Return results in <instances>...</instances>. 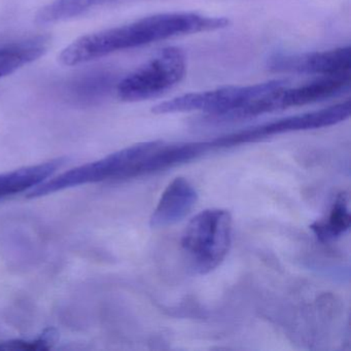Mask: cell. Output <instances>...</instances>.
Here are the masks:
<instances>
[{
	"mask_svg": "<svg viewBox=\"0 0 351 351\" xmlns=\"http://www.w3.org/2000/svg\"><path fill=\"white\" fill-rule=\"evenodd\" d=\"M227 18L176 12L157 14L119 27L82 36L61 53L64 66H77L114 53L147 46L176 36L215 32L229 26Z\"/></svg>",
	"mask_w": 351,
	"mask_h": 351,
	"instance_id": "obj_1",
	"label": "cell"
},
{
	"mask_svg": "<svg viewBox=\"0 0 351 351\" xmlns=\"http://www.w3.org/2000/svg\"><path fill=\"white\" fill-rule=\"evenodd\" d=\"M159 141L137 143L104 159L73 168L38 184L28 193V198H38L59 191L106 180H129L145 176V163Z\"/></svg>",
	"mask_w": 351,
	"mask_h": 351,
	"instance_id": "obj_2",
	"label": "cell"
},
{
	"mask_svg": "<svg viewBox=\"0 0 351 351\" xmlns=\"http://www.w3.org/2000/svg\"><path fill=\"white\" fill-rule=\"evenodd\" d=\"M232 231L233 221L228 210L206 209L193 217L180 240L191 268L204 275L219 266L231 247Z\"/></svg>",
	"mask_w": 351,
	"mask_h": 351,
	"instance_id": "obj_3",
	"label": "cell"
},
{
	"mask_svg": "<svg viewBox=\"0 0 351 351\" xmlns=\"http://www.w3.org/2000/svg\"><path fill=\"white\" fill-rule=\"evenodd\" d=\"M186 69V55L182 49H162L153 58L121 80L117 85V94L126 102L159 97L182 81Z\"/></svg>",
	"mask_w": 351,
	"mask_h": 351,
	"instance_id": "obj_4",
	"label": "cell"
},
{
	"mask_svg": "<svg viewBox=\"0 0 351 351\" xmlns=\"http://www.w3.org/2000/svg\"><path fill=\"white\" fill-rule=\"evenodd\" d=\"M350 116V101L341 102L330 108L297 116L287 117L266 124L243 129L209 141L211 149H228L246 143H256L274 135L295 131L314 130L334 126Z\"/></svg>",
	"mask_w": 351,
	"mask_h": 351,
	"instance_id": "obj_5",
	"label": "cell"
},
{
	"mask_svg": "<svg viewBox=\"0 0 351 351\" xmlns=\"http://www.w3.org/2000/svg\"><path fill=\"white\" fill-rule=\"evenodd\" d=\"M285 81L274 80L267 83L245 87L231 86L210 91L189 93L158 104L153 108V112L157 114H166L202 112L210 116L223 114L244 106L254 98L285 87Z\"/></svg>",
	"mask_w": 351,
	"mask_h": 351,
	"instance_id": "obj_6",
	"label": "cell"
},
{
	"mask_svg": "<svg viewBox=\"0 0 351 351\" xmlns=\"http://www.w3.org/2000/svg\"><path fill=\"white\" fill-rule=\"evenodd\" d=\"M351 75H326L298 87L287 86L266 94L258 100L262 114L307 106L342 95L350 89Z\"/></svg>",
	"mask_w": 351,
	"mask_h": 351,
	"instance_id": "obj_7",
	"label": "cell"
},
{
	"mask_svg": "<svg viewBox=\"0 0 351 351\" xmlns=\"http://www.w3.org/2000/svg\"><path fill=\"white\" fill-rule=\"evenodd\" d=\"M269 71L278 73L326 75H347L351 69L350 47L320 52L289 54L276 53L268 59Z\"/></svg>",
	"mask_w": 351,
	"mask_h": 351,
	"instance_id": "obj_8",
	"label": "cell"
},
{
	"mask_svg": "<svg viewBox=\"0 0 351 351\" xmlns=\"http://www.w3.org/2000/svg\"><path fill=\"white\" fill-rule=\"evenodd\" d=\"M197 200L198 193L194 186L186 178H176L164 190L151 215L149 226L160 229L178 223L190 213Z\"/></svg>",
	"mask_w": 351,
	"mask_h": 351,
	"instance_id": "obj_9",
	"label": "cell"
},
{
	"mask_svg": "<svg viewBox=\"0 0 351 351\" xmlns=\"http://www.w3.org/2000/svg\"><path fill=\"white\" fill-rule=\"evenodd\" d=\"M63 164L64 159H56L0 173V199L32 190L46 182Z\"/></svg>",
	"mask_w": 351,
	"mask_h": 351,
	"instance_id": "obj_10",
	"label": "cell"
},
{
	"mask_svg": "<svg viewBox=\"0 0 351 351\" xmlns=\"http://www.w3.org/2000/svg\"><path fill=\"white\" fill-rule=\"evenodd\" d=\"M48 45V38L40 36L0 48V79L44 56Z\"/></svg>",
	"mask_w": 351,
	"mask_h": 351,
	"instance_id": "obj_11",
	"label": "cell"
},
{
	"mask_svg": "<svg viewBox=\"0 0 351 351\" xmlns=\"http://www.w3.org/2000/svg\"><path fill=\"white\" fill-rule=\"evenodd\" d=\"M351 225L348 195L345 192L337 194L328 215L310 225L318 240L322 243L330 242L348 231Z\"/></svg>",
	"mask_w": 351,
	"mask_h": 351,
	"instance_id": "obj_12",
	"label": "cell"
},
{
	"mask_svg": "<svg viewBox=\"0 0 351 351\" xmlns=\"http://www.w3.org/2000/svg\"><path fill=\"white\" fill-rule=\"evenodd\" d=\"M116 0H54L43 8L36 15V23L40 25L59 23L79 17L98 5Z\"/></svg>",
	"mask_w": 351,
	"mask_h": 351,
	"instance_id": "obj_13",
	"label": "cell"
},
{
	"mask_svg": "<svg viewBox=\"0 0 351 351\" xmlns=\"http://www.w3.org/2000/svg\"><path fill=\"white\" fill-rule=\"evenodd\" d=\"M55 334L53 330L44 332L43 336L34 340H11L0 342V350H48L54 341Z\"/></svg>",
	"mask_w": 351,
	"mask_h": 351,
	"instance_id": "obj_14",
	"label": "cell"
}]
</instances>
